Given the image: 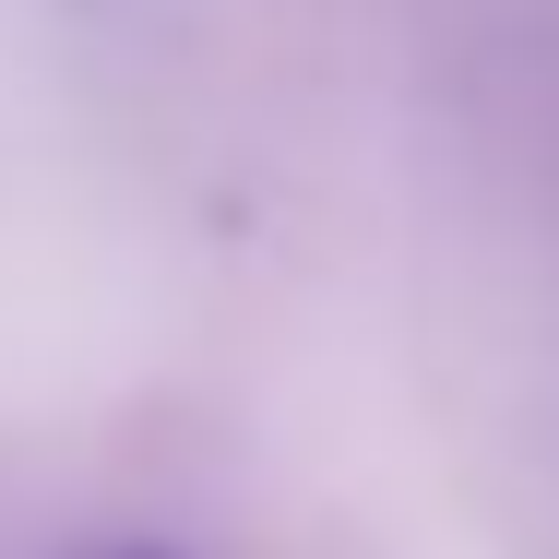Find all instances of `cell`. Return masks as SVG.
<instances>
[{"label": "cell", "instance_id": "cell-1", "mask_svg": "<svg viewBox=\"0 0 559 559\" xmlns=\"http://www.w3.org/2000/svg\"><path fill=\"white\" fill-rule=\"evenodd\" d=\"M96 559H167V548H96Z\"/></svg>", "mask_w": 559, "mask_h": 559}]
</instances>
